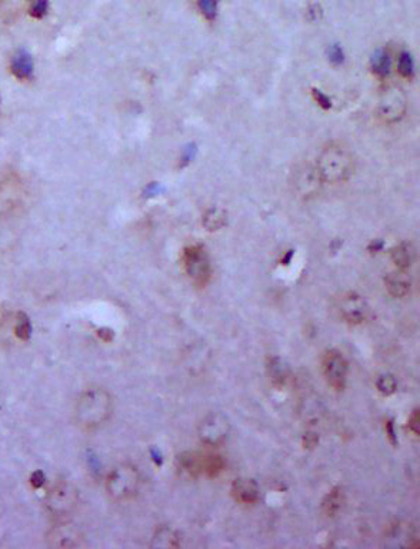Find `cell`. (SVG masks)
Returning <instances> with one entry per match:
<instances>
[{
    "label": "cell",
    "instance_id": "83f0119b",
    "mask_svg": "<svg viewBox=\"0 0 420 549\" xmlns=\"http://www.w3.org/2000/svg\"><path fill=\"white\" fill-rule=\"evenodd\" d=\"M329 59H330V62L333 65H342L343 63V61H345V54H343V50H342L340 46L333 45L329 49Z\"/></svg>",
    "mask_w": 420,
    "mask_h": 549
},
{
    "label": "cell",
    "instance_id": "7c38bea8",
    "mask_svg": "<svg viewBox=\"0 0 420 549\" xmlns=\"http://www.w3.org/2000/svg\"><path fill=\"white\" fill-rule=\"evenodd\" d=\"M233 499L240 505H255L260 498V489L255 479L239 478L235 479L231 488Z\"/></svg>",
    "mask_w": 420,
    "mask_h": 549
},
{
    "label": "cell",
    "instance_id": "4fadbf2b",
    "mask_svg": "<svg viewBox=\"0 0 420 549\" xmlns=\"http://www.w3.org/2000/svg\"><path fill=\"white\" fill-rule=\"evenodd\" d=\"M385 283H386V288H388L389 293L397 299L406 298L412 289V280H410L409 275L405 271H400V269L397 272L388 275V278L385 279Z\"/></svg>",
    "mask_w": 420,
    "mask_h": 549
},
{
    "label": "cell",
    "instance_id": "7a4b0ae2",
    "mask_svg": "<svg viewBox=\"0 0 420 549\" xmlns=\"http://www.w3.org/2000/svg\"><path fill=\"white\" fill-rule=\"evenodd\" d=\"M353 159L349 150L332 143L322 150L316 163V174L322 183H342L350 178Z\"/></svg>",
    "mask_w": 420,
    "mask_h": 549
},
{
    "label": "cell",
    "instance_id": "4316f807",
    "mask_svg": "<svg viewBox=\"0 0 420 549\" xmlns=\"http://www.w3.org/2000/svg\"><path fill=\"white\" fill-rule=\"evenodd\" d=\"M48 0H29V13L33 17H43L48 13Z\"/></svg>",
    "mask_w": 420,
    "mask_h": 549
},
{
    "label": "cell",
    "instance_id": "f546056e",
    "mask_svg": "<svg viewBox=\"0 0 420 549\" xmlns=\"http://www.w3.org/2000/svg\"><path fill=\"white\" fill-rule=\"evenodd\" d=\"M313 94H315L316 102H317L322 107H324V109L330 107V99H329L328 96H324V94H323L320 90H313Z\"/></svg>",
    "mask_w": 420,
    "mask_h": 549
},
{
    "label": "cell",
    "instance_id": "603a6c76",
    "mask_svg": "<svg viewBox=\"0 0 420 549\" xmlns=\"http://www.w3.org/2000/svg\"><path fill=\"white\" fill-rule=\"evenodd\" d=\"M224 469V461L219 455H202V473L207 477H218Z\"/></svg>",
    "mask_w": 420,
    "mask_h": 549
},
{
    "label": "cell",
    "instance_id": "2e32d148",
    "mask_svg": "<svg viewBox=\"0 0 420 549\" xmlns=\"http://www.w3.org/2000/svg\"><path fill=\"white\" fill-rule=\"evenodd\" d=\"M180 545L179 542V535L176 534L175 529H171L169 526H160L158 528L154 537H151L150 546L151 548H178Z\"/></svg>",
    "mask_w": 420,
    "mask_h": 549
},
{
    "label": "cell",
    "instance_id": "9a60e30c",
    "mask_svg": "<svg viewBox=\"0 0 420 549\" xmlns=\"http://www.w3.org/2000/svg\"><path fill=\"white\" fill-rule=\"evenodd\" d=\"M343 505H345V492H343V489L340 486H336L329 492L326 497H324L322 509H323L324 515L329 518H335L342 510Z\"/></svg>",
    "mask_w": 420,
    "mask_h": 549
},
{
    "label": "cell",
    "instance_id": "52a82bcc",
    "mask_svg": "<svg viewBox=\"0 0 420 549\" xmlns=\"http://www.w3.org/2000/svg\"><path fill=\"white\" fill-rule=\"evenodd\" d=\"M322 371L324 377H326L328 384L333 389L343 391L346 388L349 365L346 358L342 355V352L330 349L324 353L322 359Z\"/></svg>",
    "mask_w": 420,
    "mask_h": 549
},
{
    "label": "cell",
    "instance_id": "44dd1931",
    "mask_svg": "<svg viewBox=\"0 0 420 549\" xmlns=\"http://www.w3.org/2000/svg\"><path fill=\"white\" fill-rule=\"evenodd\" d=\"M317 182H320V179L316 174V169L315 170L306 169L299 175L296 186L302 195H313L317 187Z\"/></svg>",
    "mask_w": 420,
    "mask_h": 549
},
{
    "label": "cell",
    "instance_id": "ac0fdd59",
    "mask_svg": "<svg viewBox=\"0 0 420 549\" xmlns=\"http://www.w3.org/2000/svg\"><path fill=\"white\" fill-rule=\"evenodd\" d=\"M226 219L227 215L226 212L222 209V207H210L207 209L203 215V226L209 231V232H216L219 229H222L223 226L226 225Z\"/></svg>",
    "mask_w": 420,
    "mask_h": 549
},
{
    "label": "cell",
    "instance_id": "ffe728a7",
    "mask_svg": "<svg viewBox=\"0 0 420 549\" xmlns=\"http://www.w3.org/2000/svg\"><path fill=\"white\" fill-rule=\"evenodd\" d=\"M179 468L190 477H198L202 473V455L187 452L179 457Z\"/></svg>",
    "mask_w": 420,
    "mask_h": 549
},
{
    "label": "cell",
    "instance_id": "d6986e66",
    "mask_svg": "<svg viewBox=\"0 0 420 549\" xmlns=\"http://www.w3.org/2000/svg\"><path fill=\"white\" fill-rule=\"evenodd\" d=\"M267 372H269L271 380L275 385L282 386L288 381L289 368L282 361L280 358H272L269 364H267Z\"/></svg>",
    "mask_w": 420,
    "mask_h": 549
},
{
    "label": "cell",
    "instance_id": "3957f363",
    "mask_svg": "<svg viewBox=\"0 0 420 549\" xmlns=\"http://www.w3.org/2000/svg\"><path fill=\"white\" fill-rule=\"evenodd\" d=\"M140 473L136 466L120 464L113 468L106 478V492L113 501H127L138 494Z\"/></svg>",
    "mask_w": 420,
    "mask_h": 549
},
{
    "label": "cell",
    "instance_id": "6da1fadb",
    "mask_svg": "<svg viewBox=\"0 0 420 549\" xmlns=\"http://www.w3.org/2000/svg\"><path fill=\"white\" fill-rule=\"evenodd\" d=\"M113 413V397L105 388H89L81 393L74 406V421L83 431L105 425Z\"/></svg>",
    "mask_w": 420,
    "mask_h": 549
},
{
    "label": "cell",
    "instance_id": "cb8c5ba5",
    "mask_svg": "<svg viewBox=\"0 0 420 549\" xmlns=\"http://www.w3.org/2000/svg\"><path fill=\"white\" fill-rule=\"evenodd\" d=\"M376 388H377V391L381 395H385V396H389V395L395 393L396 389H397L396 377L393 375H390V373L380 375L377 377V381H376Z\"/></svg>",
    "mask_w": 420,
    "mask_h": 549
},
{
    "label": "cell",
    "instance_id": "d4e9b609",
    "mask_svg": "<svg viewBox=\"0 0 420 549\" xmlns=\"http://www.w3.org/2000/svg\"><path fill=\"white\" fill-rule=\"evenodd\" d=\"M397 70L403 78L410 79L414 73V63L409 52H400L397 58Z\"/></svg>",
    "mask_w": 420,
    "mask_h": 549
},
{
    "label": "cell",
    "instance_id": "9c48e42d",
    "mask_svg": "<svg viewBox=\"0 0 420 549\" xmlns=\"http://www.w3.org/2000/svg\"><path fill=\"white\" fill-rule=\"evenodd\" d=\"M25 186L16 174H9L0 179V215L13 212L23 202Z\"/></svg>",
    "mask_w": 420,
    "mask_h": 549
},
{
    "label": "cell",
    "instance_id": "f1b7e54d",
    "mask_svg": "<svg viewBox=\"0 0 420 549\" xmlns=\"http://www.w3.org/2000/svg\"><path fill=\"white\" fill-rule=\"evenodd\" d=\"M408 426H409V431H412L416 437L419 435V411L417 409H414L413 412H412V415L409 416V421H408Z\"/></svg>",
    "mask_w": 420,
    "mask_h": 549
},
{
    "label": "cell",
    "instance_id": "ba28073f",
    "mask_svg": "<svg viewBox=\"0 0 420 549\" xmlns=\"http://www.w3.org/2000/svg\"><path fill=\"white\" fill-rule=\"evenodd\" d=\"M408 107L406 96L396 86L384 90L379 99V116L386 123H396L405 116Z\"/></svg>",
    "mask_w": 420,
    "mask_h": 549
},
{
    "label": "cell",
    "instance_id": "484cf974",
    "mask_svg": "<svg viewBox=\"0 0 420 549\" xmlns=\"http://www.w3.org/2000/svg\"><path fill=\"white\" fill-rule=\"evenodd\" d=\"M218 5H219V0H198V6H199L202 14L207 19L209 22H212L216 19Z\"/></svg>",
    "mask_w": 420,
    "mask_h": 549
},
{
    "label": "cell",
    "instance_id": "30bf717a",
    "mask_svg": "<svg viewBox=\"0 0 420 549\" xmlns=\"http://www.w3.org/2000/svg\"><path fill=\"white\" fill-rule=\"evenodd\" d=\"M339 312L350 325H359L369 315L368 302L356 293H348L339 300Z\"/></svg>",
    "mask_w": 420,
    "mask_h": 549
},
{
    "label": "cell",
    "instance_id": "7402d4cb",
    "mask_svg": "<svg viewBox=\"0 0 420 549\" xmlns=\"http://www.w3.org/2000/svg\"><path fill=\"white\" fill-rule=\"evenodd\" d=\"M372 69L380 78H385L390 72V56L386 50H377L372 58Z\"/></svg>",
    "mask_w": 420,
    "mask_h": 549
},
{
    "label": "cell",
    "instance_id": "5b68a950",
    "mask_svg": "<svg viewBox=\"0 0 420 549\" xmlns=\"http://www.w3.org/2000/svg\"><path fill=\"white\" fill-rule=\"evenodd\" d=\"M229 433H231V422L220 412L206 415L198 428L200 442L207 446L222 445L227 439Z\"/></svg>",
    "mask_w": 420,
    "mask_h": 549
},
{
    "label": "cell",
    "instance_id": "5bb4252c",
    "mask_svg": "<svg viewBox=\"0 0 420 549\" xmlns=\"http://www.w3.org/2000/svg\"><path fill=\"white\" fill-rule=\"evenodd\" d=\"M390 258L393 260V263L397 267V269L400 271H406L409 269L413 260H414V248L413 245L409 242H400L399 245H396L395 248L390 252Z\"/></svg>",
    "mask_w": 420,
    "mask_h": 549
},
{
    "label": "cell",
    "instance_id": "e0dca14e",
    "mask_svg": "<svg viewBox=\"0 0 420 549\" xmlns=\"http://www.w3.org/2000/svg\"><path fill=\"white\" fill-rule=\"evenodd\" d=\"M10 69H12V73L14 74L17 79H21V81L29 79L32 76V73H33L32 58L25 52L16 53L13 56V59H12Z\"/></svg>",
    "mask_w": 420,
    "mask_h": 549
},
{
    "label": "cell",
    "instance_id": "8fae6325",
    "mask_svg": "<svg viewBox=\"0 0 420 549\" xmlns=\"http://www.w3.org/2000/svg\"><path fill=\"white\" fill-rule=\"evenodd\" d=\"M48 543L53 548H78L83 543V537L74 525L62 521L48 532Z\"/></svg>",
    "mask_w": 420,
    "mask_h": 549
},
{
    "label": "cell",
    "instance_id": "8992f818",
    "mask_svg": "<svg viewBox=\"0 0 420 549\" xmlns=\"http://www.w3.org/2000/svg\"><path fill=\"white\" fill-rule=\"evenodd\" d=\"M78 505V489L69 482H57L46 495V508L54 517H66Z\"/></svg>",
    "mask_w": 420,
    "mask_h": 549
},
{
    "label": "cell",
    "instance_id": "277c9868",
    "mask_svg": "<svg viewBox=\"0 0 420 549\" xmlns=\"http://www.w3.org/2000/svg\"><path fill=\"white\" fill-rule=\"evenodd\" d=\"M183 268L189 279L196 287L204 288L212 278V265L210 258L202 245H192L183 252Z\"/></svg>",
    "mask_w": 420,
    "mask_h": 549
}]
</instances>
